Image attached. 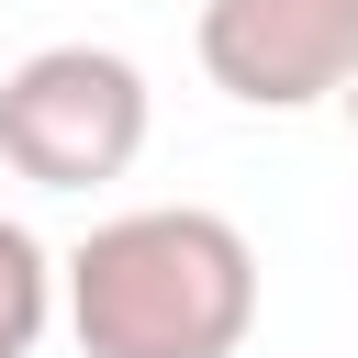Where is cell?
Returning a JSON list of instances; mask_svg holds the SVG:
<instances>
[{
  "label": "cell",
  "mask_w": 358,
  "mask_h": 358,
  "mask_svg": "<svg viewBox=\"0 0 358 358\" xmlns=\"http://www.w3.org/2000/svg\"><path fill=\"white\" fill-rule=\"evenodd\" d=\"M78 358H235L257 324V246L201 201H145L56 257Z\"/></svg>",
  "instance_id": "1"
},
{
  "label": "cell",
  "mask_w": 358,
  "mask_h": 358,
  "mask_svg": "<svg viewBox=\"0 0 358 358\" xmlns=\"http://www.w3.org/2000/svg\"><path fill=\"white\" fill-rule=\"evenodd\" d=\"M145 157V67L123 45H34L0 78V168L34 190H112Z\"/></svg>",
  "instance_id": "2"
},
{
  "label": "cell",
  "mask_w": 358,
  "mask_h": 358,
  "mask_svg": "<svg viewBox=\"0 0 358 358\" xmlns=\"http://www.w3.org/2000/svg\"><path fill=\"white\" fill-rule=\"evenodd\" d=\"M201 78L246 112H302L358 78V0H201Z\"/></svg>",
  "instance_id": "3"
},
{
  "label": "cell",
  "mask_w": 358,
  "mask_h": 358,
  "mask_svg": "<svg viewBox=\"0 0 358 358\" xmlns=\"http://www.w3.org/2000/svg\"><path fill=\"white\" fill-rule=\"evenodd\" d=\"M45 324H56V257H45L34 224L0 213V358H34Z\"/></svg>",
  "instance_id": "4"
},
{
  "label": "cell",
  "mask_w": 358,
  "mask_h": 358,
  "mask_svg": "<svg viewBox=\"0 0 358 358\" xmlns=\"http://www.w3.org/2000/svg\"><path fill=\"white\" fill-rule=\"evenodd\" d=\"M336 101H347V123H358V78H347V90H336Z\"/></svg>",
  "instance_id": "5"
}]
</instances>
